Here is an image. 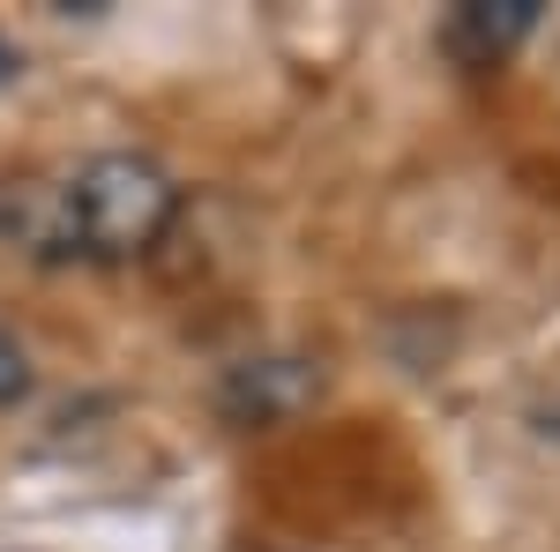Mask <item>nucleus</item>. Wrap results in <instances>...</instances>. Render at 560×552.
Instances as JSON below:
<instances>
[{"label": "nucleus", "mask_w": 560, "mask_h": 552, "mask_svg": "<svg viewBox=\"0 0 560 552\" xmlns=\"http://www.w3.org/2000/svg\"><path fill=\"white\" fill-rule=\"evenodd\" d=\"M179 216V187L165 165L135 157V150H97L75 165L60 195V239L90 261H135L150 255Z\"/></svg>", "instance_id": "nucleus-1"}, {"label": "nucleus", "mask_w": 560, "mask_h": 552, "mask_svg": "<svg viewBox=\"0 0 560 552\" xmlns=\"http://www.w3.org/2000/svg\"><path fill=\"white\" fill-rule=\"evenodd\" d=\"M314 388H322V374L306 359H247V366H232L217 381V411L232 425H277V419H292Z\"/></svg>", "instance_id": "nucleus-2"}, {"label": "nucleus", "mask_w": 560, "mask_h": 552, "mask_svg": "<svg viewBox=\"0 0 560 552\" xmlns=\"http://www.w3.org/2000/svg\"><path fill=\"white\" fill-rule=\"evenodd\" d=\"M538 31V0H464L441 15V52L456 68H493Z\"/></svg>", "instance_id": "nucleus-3"}, {"label": "nucleus", "mask_w": 560, "mask_h": 552, "mask_svg": "<svg viewBox=\"0 0 560 552\" xmlns=\"http://www.w3.org/2000/svg\"><path fill=\"white\" fill-rule=\"evenodd\" d=\"M31 396V359H23V343L0 329V403H23Z\"/></svg>", "instance_id": "nucleus-4"}, {"label": "nucleus", "mask_w": 560, "mask_h": 552, "mask_svg": "<svg viewBox=\"0 0 560 552\" xmlns=\"http://www.w3.org/2000/svg\"><path fill=\"white\" fill-rule=\"evenodd\" d=\"M15 75H23V52H15V45H8V38H0V90H8V83H15Z\"/></svg>", "instance_id": "nucleus-5"}]
</instances>
